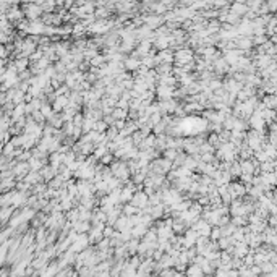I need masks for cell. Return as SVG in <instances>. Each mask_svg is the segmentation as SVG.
Returning <instances> with one entry per match:
<instances>
[{
    "label": "cell",
    "instance_id": "6da1fadb",
    "mask_svg": "<svg viewBox=\"0 0 277 277\" xmlns=\"http://www.w3.org/2000/svg\"><path fill=\"white\" fill-rule=\"evenodd\" d=\"M131 199H133V201H131V203H133V206H139V207H143L144 204L148 203V199H146V196H144V194H136V196H133Z\"/></svg>",
    "mask_w": 277,
    "mask_h": 277
},
{
    "label": "cell",
    "instance_id": "7a4b0ae2",
    "mask_svg": "<svg viewBox=\"0 0 277 277\" xmlns=\"http://www.w3.org/2000/svg\"><path fill=\"white\" fill-rule=\"evenodd\" d=\"M241 169L246 170L245 174H251V172H253V165H251L249 162H243V164H241Z\"/></svg>",
    "mask_w": 277,
    "mask_h": 277
},
{
    "label": "cell",
    "instance_id": "3957f363",
    "mask_svg": "<svg viewBox=\"0 0 277 277\" xmlns=\"http://www.w3.org/2000/svg\"><path fill=\"white\" fill-rule=\"evenodd\" d=\"M245 10H246V8H245V7H243V5H240V3H238V5H235V7H233V11H235V13H243V11H245Z\"/></svg>",
    "mask_w": 277,
    "mask_h": 277
},
{
    "label": "cell",
    "instance_id": "277c9868",
    "mask_svg": "<svg viewBox=\"0 0 277 277\" xmlns=\"http://www.w3.org/2000/svg\"><path fill=\"white\" fill-rule=\"evenodd\" d=\"M123 115H125V110H115L113 112V117H117V118H120Z\"/></svg>",
    "mask_w": 277,
    "mask_h": 277
},
{
    "label": "cell",
    "instance_id": "5b68a950",
    "mask_svg": "<svg viewBox=\"0 0 277 277\" xmlns=\"http://www.w3.org/2000/svg\"><path fill=\"white\" fill-rule=\"evenodd\" d=\"M211 237H212L214 240H217V238H219V237H221V232H219V230H214V232H212V233H211Z\"/></svg>",
    "mask_w": 277,
    "mask_h": 277
},
{
    "label": "cell",
    "instance_id": "8992f818",
    "mask_svg": "<svg viewBox=\"0 0 277 277\" xmlns=\"http://www.w3.org/2000/svg\"><path fill=\"white\" fill-rule=\"evenodd\" d=\"M203 159H204V162H211V159H212V154H204Z\"/></svg>",
    "mask_w": 277,
    "mask_h": 277
},
{
    "label": "cell",
    "instance_id": "52a82bcc",
    "mask_svg": "<svg viewBox=\"0 0 277 277\" xmlns=\"http://www.w3.org/2000/svg\"><path fill=\"white\" fill-rule=\"evenodd\" d=\"M112 160V156H105V157H102V162L104 164H107V162H110Z\"/></svg>",
    "mask_w": 277,
    "mask_h": 277
},
{
    "label": "cell",
    "instance_id": "ba28073f",
    "mask_svg": "<svg viewBox=\"0 0 277 277\" xmlns=\"http://www.w3.org/2000/svg\"><path fill=\"white\" fill-rule=\"evenodd\" d=\"M101 62H102V58H94V60H92V63L94 65H99Z\"/></svg>",
    "mask_w": 277,
    "mask_h": 277
}]
</instances>
